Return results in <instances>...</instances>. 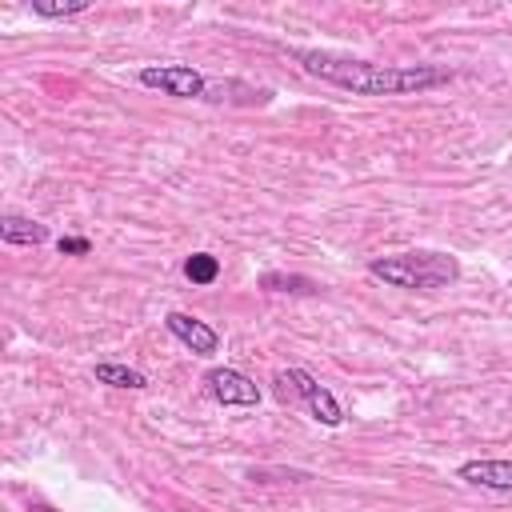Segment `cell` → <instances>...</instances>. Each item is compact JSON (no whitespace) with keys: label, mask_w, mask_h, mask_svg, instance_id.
Instances as JSON below:
<instances>
[{"label":"cell","mask_w":512,"mask_h":512,"mask_svg":"<svg viewBox=\"0 0 512 512\" xmlns=\"http://www.w3.org/2000/svg\"><path fill=\"white\" fill-rule=\"evenodd\" d=\"M0 240H4L8 248H36V244L48 240V228H44L40 220H32V216L4 212V216H0Z\"/></svg>","instance_id":"cell-8"},{"label":"cell","mask_w":512,"mask_h":512,"mask_svg":"<svg viewBox=\"0 0 512 512\" xmlns=\"http://www.w3.org/2000/svg\"><path fill=\"white\" fill-rule=\"evenodd\" d=\"M456 476L472 488H488V492H512V460H464L456 468Z\"/></svg>","instance_id":"cell-7"},{"label":"cell","mask_w":512,"mask_h":512,"mask_svg":"<svg viewBox=\"0 0 512 512\" xmlns=\"http://www.w3.org/2000/svg\"><path fill=\"white\" fill-rule=\"evenodd\" d=\"M260 288L264 292H288V296H312L316 292V280L296 276V272H264L260 276Z\"/></svg>","instance_id":"cell-10"},{"label":"cell","mask_w":512,"mask_h":512,"mask_svg":"<svg viewBox=\"0 0 512 512\" xmlns=\"http://www.w3.org/2000/svg\"><path fill=\"white\" fill-rule=\"evenodd\" d=\"M32 512H56V508H48V504H32Z\"/></svg>","instance_id":"cell-14"},{"label":"cell","mask_w":512,"mask_h":512,"mask_svg":"<svg viewBox=\"0 0 512 512\" xmlns=\"http://www.w3.org/2000/svg\"><path fill=\"white\" fill-rule=\"evenodd\" d=\"M296 60L308 76H320L356 96H412L452 80V72L440 64H376L328 48H296Z\"/></svg>","instance_id":"cell-1"},{"label":"cell","mask_w":512,"mask_h":512,"mask_svg":"<svg viewBox=\"0 0 512 512\" xmlns=\"http://www.w3.org/2000/svg\"><path fill=\"white\" fill-rule=\"evenodd\" d=\"M140 84L160 88L164 96H176V100H196V96L204 100V92H208V80L188 64H144Z\"/></svg>","instance_id":"cell-4"},{"label":"cell","mask_w":512,"mask_h":512,"mask_svg":"<svg viewBox=\"0 0 512 512\" xmlns=\"http://www.w3.org/2000/svg\"><path fill=\"white\" fill-rule=\"evenodd\" d=\"M164 328H168L192 356H212V352L220 348V332H216L212 324L188 316V312H168V316H164Z\"/></svg>","instance_id":"cell-6"},{"label":"cell","mask_w":512,"mask_h":512,"mask_svg":"<svg viewBox=\"0 0 512 512\" xmlns=\"http://www.w3.org/2000/svg\"><path fill=\"white\" fill-rule=\"evenodd\" d=\"M184 276H188L192 284L208 288V284H216V276H220V260H216L212 252H192V256L184 260Z\"/></svg>","instance_id":"cell-11"},{"label":"cell","mask_w":512,"mask_h":512,"mask_svg":"<svg viewBox=\"0 0 512 512\" xmlns=\"http://www.w3.org/2000/svg\"><path fill=\"white\" fill-rule=\"evenodd\" d=\"M56 248H60V256H88L92 252V240L88 236H60Z\"/></svg>","instance_id":"cell-13"},{"label":"cell","mask_w":512,"mask_h":512,"mask_svg":"<svg viewBox=\"0 0 512 512\" xmlns=\"http://www.w3.org/2000/svg\"><path fill=\"white\" fill-rule=\"evenodd\" d=\"M368 272L376 280H384L388 288H404V292H432L444 288L460 276L456 256L436 252V248H412V252H392V256H376L368 264Z\"/></svg>","instance_id":"cell-2"},{"label":"cell","mask_w":512,"mask_h":512,"mask_svg":"<svg viewBox=\"0 0 512 512\" xmlns=\"http://www.w3.org/2000/svg\"><path fill=\"white\" fill-rule=\"evenodd\" d=\"M204 384H208L212 400L224 404V408H252V404H260L256 380H248V376L236 372V368H212V372L204 376Z\"/></svg>","instance_id":"cell-5"},{"label":"cell","mask_w":512,"mask_h":512,"mask_svg":"<svg viewBox=\"0 0 512 512\" xmlns=\"http://www.w3.org/2000/svg\"><path fill=\"white\" fill-rule=\"evenodd\" d=\"M88 12V0H72V4H44L36 0L32 4V16H44V20H64V16H80Z\"/></svg>","instance_id":"cell-12"},{"label":"cell","mask_w":512,"mask_h":512,"mask_svg":"<svg viewBox=\"0 0 512 512\" xmlns=\"http://www.w3.org/2000/svg\"><path fill=\"white\" fill-rule=\"evenodd\" d=\"M272 384H276V396H280V400H300V404L312 412L316 424H324V428H340V424H344L340 400H336L312 372H304V368H280V372L272 376Z\"/></svg>","instance_id":"cell-3"},{"label":"cell","mask_w":512,"mask_h":512,"mask_svg":"<svg viewBox=\"0 0 512 512\" xmlns=\"http://www.w3.org/2000/svg\"><path fill=\"white\" fill-rule=\"evenodd\" d=\"M92 376H96L100 384H108V388H148L144 372H136V368H128V364H116V360H100V364L92 368Z\"/></svg>","instance_id":"cell-9"}]
</instances>
